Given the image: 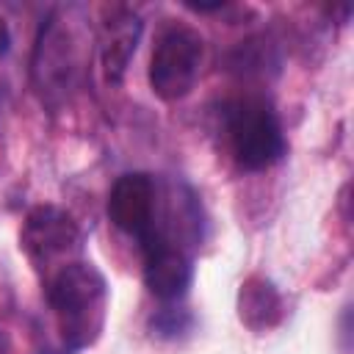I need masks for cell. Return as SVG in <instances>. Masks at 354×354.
Masks as SVG:
<instances>
[{"label":"cell","instance_id":"obj_5","mask_svg":"<svg viewBox=\"0 0 354 354\" xmlns=\"http://www.w3.org/2000/svg\"><path fill=\"white\" fill-rule=\"evenodd\" d=\"M25 254L36 268H61L80 252V227L75 218L55 205H36L19 232Z\"/></svg>","mask_w":354,"mask_h":354},{"label":"cell","instance_id":"obj_3","mask_svg":"<svg viewBox=\"0 0 354 354\" xmlns=\"http://www.w3.org/2000/svg\"><path fill=\"white\" fill-rule=\"evenodd\" d=\"M205 61V39L191 25H169L160 30L149 58V88L163 102L191 94Z\"/></svg>","mask_w":354,"mask_h":354},{"label":"cell","instance_id":"obj_4","mask_svg":"<svg viewBox=\"0 0 354 354\" xmlns=\"http://www.w3.org/2000/svg\"><path fill=\"white\" fill-rule=\"evenodd\" d=\"M75 19V8H58L39 33L33 53V75L41 91L72 88L86 64V33Z\"/></svg>","mask_w":354,"mask_h":354},{"label":"cell","instance_id":"obj_10","mask_svg":"<svg viewBox=\"0 0 354 354\" xmlns=\"http://www.w3.org/2000/svg\"><path fill=\"white\" fill-rule=\"evenodd\" d=\"M149 326L160 337H177L180 332H185L191 326V315L177 307H163L149 318Z\"/></svg>","mask_w":354,"mask_h":354},{"label":"cell","instance_id":"obj_11","mask_svg":"<svg viewBox=\"0 0 354 354\" xmlns=\"http://www.w3.org/2000/svg\"><path fill=\"white\" fill-rule=\"evenodd\" d=\"M8 50H11V28H8V22L0 17V58H3Z\"/></svg>","mask_w":354,"mask_h":354},{"label":"cell","instance_id":"obj_7","mask_svg":"<svg viewBox=\"0 0 354 354\" xmlns=\"http://www.w3.org/2000/svg\"><path fill=\"white\" fill-rule=\"evenodd\" d=\"M158 216V185L147 171H127L116 177L108 194V218L138 241L155 227Z\"/></svg>","mask_w":354,"mask_h":354},{"label":"cell","instance_id":"obj_9","mask_svg":"<svg viewBox=\"0 0 354 354\" xmlns=\"http://www.w3.org/2000/svg\"><path fill=\"white\" fill-rule=\"evenodd\" d=\"M238 313L241 321L257 332L271 329L274 324H279L282 318V296L277 293V288L263 279V277H249L241 285V296H238Z\"/></svg>","mask_w":354,"mask_h":354},{"label":"cell","instance_id":"obj_6","mask_svg":"<svg viewBox=\"0 0 354 354\" xmlns=\"http://www.w3.org/2000/svg\"><path fill=\"white\" fill-rule=\"evenodd\" d=\"M144 252V285L160 301H177L188 293L194 282L191 254L171 238H166L158 227H152L141 238Z\"/></svg>","mask_w":354,"mask_h":354},{"label":"cell","instance_id":"obj_8","mask_svg":"<svg viewBox=\"0 0 354 354\" xmlns=\"http://www.w3.org/2000/svg\"><path fill=\"white\" fill-rule=\"evenodd\" d=\"M138 36H141V19L127 8H119L105 22V30L100 39V44H102L100 55H102V72H105L108 83H119L124 77L127 64L136 53Z\"/></svg>","mask_w":354,"mask_h":354},{"label":"cell","instance_id":"obj_1","mask_svg":"<svg viewBox=\"0 0 354 354\" xmlns=\"http://www.w3.org/2000/svg\"><path fill=\"white\" fill-rule=\"evenodd\" d=\"M44 299L58 337L53 354H77L100 337L108 310V285L94 263L72 260L50 271L44 282Z\"/></svg>","mask_w":354,"mask_h":354},{"label":"cell","instance_id":"obj_2","mask_svg":"<svg viewBox=\"0 0 354 354\" xmlns=\"http://www.w3.org/2000/svg\"><path fill=\"white\" fill-rule=\"evenodd\" d=\"M224 133L235 163L246 171H263L279 163L288 149L282 122L263 97H238L227 102Z\"/></svg>","mask_w":354,"mask_h":354}]
</instances>
